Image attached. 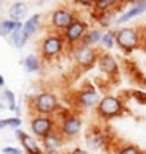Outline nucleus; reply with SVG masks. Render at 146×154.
<instances>
[{"label":"nucleus","instance_id":"obj_1","mask_svg":"<svg viewBox=\"0 0 146 154\" xmlns=\"http://www.w3.org/2000/svg\"><path fill=\"white\" fill-rule=\"evenodd\" d=\"M66 49V41L61 36V33L52 32L46 35L39 44V58H43L44 61H52L55 58H58Z\"/></svg>","mask_w":146,"mask_h":154},{"label":"nucleus","instance_id":"obj_2","mask_svg":"<svg viewBox=\"0 0 146 154\" xmlns=\"http://www.w3.org/2000/svg\"><path fill=\"white\" fill-rule=\"evenodd\" d=\"M126 112V104L121 97L115 94H104L99 104L96 106V115L104 121L113 120L116 116H121Z\"/></svg>","mask_w":146,"mask_h":154},{"label":"nucleus","instance_id":"obj_3","mask_svg":"<svg viewBox=\"0 0 146 154\" xmlns=\"http://www.w3.org/2000/svg\"><path fill=\"white\" fill-rule=\"evenodd\" d=\"M60 107L61 106H60V101H58L57 94L52 93V91H47V90L38 93L30 102V109H32L33 113L35 115H43V116L55 115Z\"/></svg>","mask_w":146,"mask_h":154},{"label":"nucleus","instance_id":"obj_4","mask_svg":"<svg viewBox=\"0 0 146 154\" xmlns=\"http://www.w3.org/2000/svg\"><path fill=\"white\" fill-rule=\"evenodd\" d=\"M101 51L97 47H90V46H83L77 44L71 47V57L74 63L77 65L83 71H90L93 69L97 63V57H99Z\"/></svg>","mask_w":146,"mask_h":154},{"label":"nucleus","instance_id":"obj_5","mask_svg":"<svg viewBox=\"0 0 146 154\" xmlns=\"http://www.w3.org/2000/svg\"><path fill=\"white\" fill-rule=\"evenodd\" d=\"M116 46L129 55L141 46V35L140 30L135 27H121L116 30Z\"/></svg>","mask_w":146,"mask_h":154},{"label":"nucleus","instance_id":"obj_6","mask_svg":"<svg viewBox=\"0 0 146 154\" xmlns=\"http://www.w3.org/2000/svg\"><path fill=\"white\" fill-rule=\"evenodd\" d=\"M75 19H77V14H75V11L72 8H69V6H58L49 16V25H50V29L53 32L63 33Z\"/></svg>","mask_w":146,"mask_h":154},{"label":"nucleus","instance_id":"obj_7","mask_svg":"<svg viewBox=\"0 0 146 154\" xmlns=\"http://www.w3.org/2000/svg\"><path fill=\"white\" fill-rule=\"evenodd\" d=\"M101 94L96 90L93 83H87L83 85L77 93L74 94V102L75 106L80 109H96V106L101 101Z\"/></svg>","mask_w":146,"mask_h":154},{"label":"nucleus","instance_id":"obj_8","mask_svg":"<svg viewBox=\"0 0 146 154\" xmlns=\"http://www.w3.org/2000/svg\"><path fill=\"white\" fill-rule=\"evenodd\" d=\"M82 126H83V121H82L80 115L71 112V113L66 115L63 120H60L57 131L60 132L61 137L65 140H72L82 132Z\"/></svg>","mask_w":146,"mask_h":154},{"label":"nucleus","instance_id":"obj_9","mask_svg":"<svg viewBox=\"0 0 146 154\" xmlns=\"http://www.w3.org/2000/svg\"><path fill=\"white\" fill-rule=\"evenodd\" d=\"M90 30V25H88V22L85 19H82V17H79L77 16V19L74 20V22L68 27V29L61 33V36L65 38V41H66V46H71V47H74V46H77V44H80L82 43V39H83V36L87 35V32Z\"/></svg>","mask_w":146,"mask_h":154},{"label":"nucleus","instance_id":"obj_10","mask_svg":"<svg viewBox=\"0 0 146 154\" xmlns=\"http://www.w3.org/2000/svg\"><path fill=\"white\" fill-rule=\"evenodd\" d=\"M57 128V121L52 116H43V115H35L30 121V129L35 137L43 140L46 135L55 131Z\"/></svg>","mask_w":146,"mask_h":154},{"label":"nucleus","instance_id":"obj_11","mask_svg":"<svg viewBox=\"0 0 146 154\" xmlns=\"http://www.w3.org/2000/svg\"><path fill=\"white\" fill-rule=\"evenodd\" d=\"M96 65H97V69H99L104 75H107L108 79H116V77L120 75V65H118V60L112 54H108L107 51L99 54Z\"/></svg>","mask_w":146,"mask_h":154},{"label":"nucleus","instance_id":"obj_12","mask_svg":"<svg viewBox=\"0 0 146 154\" xmlns=\"http://www.w3.org/2000/svg\"><path fill=\"white\" fill-rule=\"evenodd\" d=\"M143 13H146V0H135V2H130L129 8L118 16L116 24L118 25L126 24V22H129L130 19H135L138 16H141Z\"/></svg>","mask_w":146,"mask_h":154},{"label":"nucleus","instance_id":"obj_13","mask_svg":"<svg viewBox=\"0 0 146 154\" xmlns=\"http://www.w3.org/2000/svg\"><path fill=\"white\" fill-rule=\"evenodd\" d=\"M63 145H65V138L61 137V134L57 129L43 138V151H44V154H57L58 149Z\"/></svg>","mask_w":146,"mask_h":154},{"label":"nucleus","instance_id":"obj_14","mask_svg":"<svg viewBox=\"0 0 146 154\" xmlns=\"http://www.w3.org/2000/svg\"><path fill=\"white\" fill-rule=\"evenodd\" d=\"M87 143L91 149H101L107 143V137L101 129H91L87 134Z\"/></svg>","mask_w":146,"mask_h":154},{"label":"nucleus","instance_id":"obj_15","mask_svg":"<svg viewBox=\"0 0 146 154\" xmlns=\"http://www.w3.org/2000/svg\"><path fill=\"white\" fill-rule=\"evenodd\" d=\"M20 145H22V149L27 154H44L43 146H41L36 140H35L33 135L27 134V132H25V135L20 138Z\"/></svg>","mask_w":146,"mask_h":154},{"label":"nucleus","instance_id":"obj_16","mask_svg":"<svg viewBox=\"0 0 146 154\" xmlns=\"http://www.w3.org/2000/svg\"><path fill=\"white\" fill-rule=\"evenodd\" d=\"M27 13H29V6H27L25 2H14L8 10V16L14 22H22V19L27 16Z\"/></svg>","mask_w":146,"mask_h":154},{"label":"nucleus","instance_id":"obj_17","mask_svg":"<svg viewBox=\"0 0 146 154\" xmlns=\"http://www.w3.org/2000/svg\"><path fill=\"white\" fill-rule=\"evenodd\" d=\"M116 11H118V8L112 10V11H107V13H96L94 17H96V22L99 24L101 30L102 29H108V27H112L113 24H116V19H118Z\"/></svg>","mask_w":146,"mask_h":154},{"label":"nucleus","instance_id":"obj_18","mask_svg":"<svg viewBox=\"0 0 146 154\" xmlns=\"http://www.w3.org/2000/svg\"><path fill=\"white\" fill-rule=\"evenodd\" d=\"M102 35L104 32L101 29H90L87 32V35L83 36L82 43L83 46H90V47H96L97 44H101V39H102Z\"/></svg>","mask_w":146,"mask_h":154},{"label":"nucleus","instance_id":"obj_19","mask_svg":"<svg viewBox=\"0 0 146 154\" xmlns=\"http://www.w3.org/2000/svg\"><path fill=\"white\" fill-rule=\"evenodd\" d=\"M24 25V22H14L11 19H0V36L10 38L11 33L16 29H20Z\"/></svg>","mask_w":146,"mask_h":154},{"label":"nucleus","instance_id":"obj_20","mask_svg":"<svg viewBox=\"0 0 146 154\" xmlns=\"http://www.w3.org/2000/svg\"><path fill=\"white\" fill-rule=\"evenodd\" d=\"M39 22H41V14H33V16H30V17L24 22L22 30H24V33H25L27 38H32L33 35L38 32Z\"/></svg>","mask_w":146,"mask_h":154},{"label":"nucleus","instance_id":"obj_21","mask_svg":"<svg viewBox=\"0 0 146 154\" xmlns=\"http://www.w3.org/2000/svg\"><path fill=\"white\" fill-rule=\"evenodd\" d=\"M118 5H121L120 0H94L93 2V10L96 13H107L116 10Z\"/></svg>","mask_w":146,"mask_h":154},{"label":"nucleus","instance_id":"obj_22","mask_svg":"<svg viewBox=\"0 0 146 154\" xmlns=\"http://www.w3.org/2000/svg\"><path fill=\"white\" fill-rule=\"evenodd\" d=\"M24 66L27 69V72H38L41 69V58L38 57V55H27V57L24 58Z\"/></svg>","mask_w":146,"mask_h":154},{"label":"nucleus","instance_id":"obj_23","mask_svg":"<svg viewBox=\"0 0 146 154\" xmlns=\"http://www.w3.org/2000/svg\"><path fill=\"white\" fill-rule=\"evenodd\" d=\"M24 27V25H22ZM22 27L20 29H16L14 32L11 33V36H10V41H11V44L17 47V49H22L25 44H27V41H29V38L25 36V33L22 30Z\"/></svg>","mask_w":146,"mask_h":154},{"label":"nucleus","instance_id":"obj_24","mask_svg":"<svg viewBox=\"0 0 146 154\" xmlns=\"http://www.w3.org/2000/svg\"><path fill=\"white\" fill-rule=\"evenodd\" d=\"M101 46L104 49H107V51L113 49L116 46V30H107V32H104L102 39H101Z\"/></svg>","mask_w":146,"mask_h":154},{"label":"nucleus","instance_id":"obj_25","mask_svg":"<svg viewBox=\"0 0 146 154\" xmlns=\"http://www.w3.org/2000/svg\"><path fill=\"white\" fill-rule=\"evenodd\" d=\"M115 154H144L137 145L126 143V145H120Z\"/></svg>","mask_w":146,"mask_h":154},{"label":"nucleus","instance_id":"obj_26","mask_svg":"<svg viewBox=\"0 0 146 154\" xmlns=\"http://www.w3.org/2000/svg\"><path fill=\"white\" fill-rule=\"evenodd\" d=\"M3 94H5L3 97H5L6 104H8V109L13 110V112H16V113H19V107L16 106V96H14V93H13L11 90H5Z\"/></svg>","mask_w":146,"mask_h":154},{"label":"nucleus","instance_id":"obj_27","mask_svg":"<svg viewBox=\"0 0 146 154\" xmlns=\"http://www.w3.org/2000/svg\"><path fill=\"white\" fill-rule=\"evenodd\" d=\"M5 123H6V126H8V128H13V129L16 131V129L20 128V124H22V120H20L19 116H13V118H6Z\"/></svg>","mask_w":146,"mask_h":154},{"label":"nucleus","instance_id":"obj_28","mask_svg":"<svg viewBox=\"0 0 146 154\" xmlns=\"http://www.w3.org/2000/svg\"><path fill=\"white\" fill-rule=\"evenodd\" d=\"M132 96L135 97V99L143 104V106H146V93L144 91H140V90H135V91H132Z\"/></svg>","mask_w":146,"mask_h":154},{"label":"nucleus","instance_id":"obj_29","mask_svg":"<svg viewBox=\"0 0 146 154\" xmlns=\"http://www.w3.org/2000/svg\"><path fill=\"white\" fill-rule=\"evenodd\" d=\"M3 154H22V151H20L19 148H14V146H5V148L2 149Z\"/></svg>","mask_w":146,"mask_h":154},{"label":"nucleus","instance_id":"obj_30","mask_svg":"<svg viewBox=\"0 0 146 154\" xmlns=\"http://www.w3.org/2000/svg\"><path fill=\"white\" fill-rule=\"evenodd\" d=\"M69 154H90L87 149H83V148H79V146H77V148H74V149H71V151H69Z\"/></svg>","mask_w":146,"mask_h":154},{"label":"nucleus","instance_id":"obj_31","mask_svg":"<svg viewBox=\"0 0 146 154\" xmlns=\"http://www.w3.org/2000/svg\"><path fill=\"white\" fill-rule=\"evenodd\" d=\"M14 135H16V138L20 142V138H22V137L25 135V132H24L22 129H16V131H14Z\"/></svg>","mask_w":146,"mask_h":154},{"label":"nucleus","instance_id":"obj_32","mask_svg":"<svg viewBox=\"0 0 146 154\" xmlns=\"http://www.w3.org/2000/svg\"><path fill=\"white\" fill-rule=\"evenodd\" d=\"M77 3L82 5V6H90V8H93V2H88V0H79Z\"/></svg>","mask_w":146,"mask_h":154},{"label":"nucleus","instance_id":"obj_33","mask_svg":"<svg viewBox=\"0 0 146 154\" xmlns=\"http://www.w3.org/2000/svg\"><path fill=\"white\" fill-rule=\"evenodd\" d=\"M3 128H6V123L5 120H0V129H3Z\"/></svg>","mask_w":146,"mask_h":154},{"label":"nucleus","instance_id":"obj_34","mask_svg":"<svg viewBox=\"0 0 146 154\" xmlns=\"http://www.w3.org/2000/svg\"><path fill=\"white\" fill-rule=\"evenodd\" d=\"M5 85V79H3V75H0V87H3Z\"/></svg>","mask_w":146,"mask_h":154},{"label":"nucleus","instance_id":"obj_35","mask_svg":"<svg viewBox=\"0 0 146 154\" xmlns=\"http://www.w3.org/2000/svg\"><path fill=\"white\" fill-rule=\"evenodd\" d=\"M0 11H2V2H0Z\"/></svg>","mask_w":146,"mask_h":154},{"label":"nucleus","instance_id":"obj_36","mask_svg":"<svg viewBox=\"0 0 146 154\" xmlns=\"http://www.w3.org/2000/svg\"><path fill=\"white\" fill-rule=\"evenodd\" d=\"M144 88H146V80H144Z\"/></svg>","mask_w":146,"mask_h":154}]
</instances>
